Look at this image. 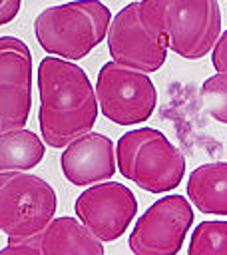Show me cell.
Returning <instances> with one entry per match:
<instances>
[{"mask_svg":"<svg viewBox=\"0 0 227 255\" xmlns=\"http://www.w3.org/2000/svg\"><path fill=\"white\" fill-rule=\"evenodd\" d=\"M22 0H0V26L12 22L20 12Z\"/></svg>","mask_w":227,"mask_h":255,"instance_id":"19","label":"cell"},{"mask_svg":"<svg viewBox=\"0 0 227 255\" xmlns=\"http://www.w3.org/2000/svg\"><path fill=\"white\" fill-rule=\"evenodd\" d=\"M78 219L102 241L119 239L137 213V199L117 181H100L82 191L74 203Z\"/></svg>","mask_w":227,"mask_h":255,"instance_id":"9","label":"cell"},{"mask_svg":"<svg viewBox=\"0 0 227 255\" xmlns=\"http://www.w3.org/2000/svg\"><path fill=\"white\" fill-rule=\"evenodd\" d=\"M46 153V143L38 133L18 128L0 131V171H28Z\"/></svg>","mask_w":227,"mask_h":255,"instance_id":"14","label":"cell"},{"mask_svg":"<svg viewBox=\"0 0 227 255\" xmlns=\"http://www.w3.org/2000/svg\"><path fill=\"white\" fill-rule=\"evenodd\" d=\"M187 255H227V221H201L191 233Z\"/></svg>","mask_w":227,"mask_h":255,"instance_id":"15","label":"cell"},{"mask_svg":"<svg viewBox=\"0 0 227 255\" xmlns=\"http://www.w3.org/2000/svg\"><path fill=\"white\" fill-rule=\"evenodd\" d=\"M193 223L191 203L183 195H165L151 203L129 233L133 255H177Z\"/></svg>","mask_w":227,"mask_h":255,"instance_id":"7","label":"cell"},{"mask_svg":"<svg viewBox=\"0 0 227 255\" xmlns=\"http://www.w3.org/2000/svg\"><path fill=\"white\" fill-rule=\"evenodd\" d=\"M110 20L112 12L100 0H74L42 10L34 34L44 52L76 62L104 42Z\"/></svg>","mask_w":227,"mask_h":255,"instance_id":"3","label":"cell"},{"mask_svg":"<svg viewBox=\"0 0 227 255\" xmlns=\"http://www.w3.org/2000/svg\"><path fill=\"white\" fill-rule=\"evenodd\" d=\"M185 191L201 213L227 215V161L195 167L187 177Z\"/></svg>","mask_w":227,"mask_h":255,"instance_id":"13","label":"cell"},{"mask_svg":"<svg viewBox=\"0 0 227 255\" xmlns=\"http://www.w3.org/2000/svg\"><path fill=\"white\" fill-rule=\"evenodd\" d=\"M139 14L165 48L185 60L207 56L221 34L217 0H141Z\"/></svg>","mask_w":227,"mask_h":255,"instance_id":"2","label":"cell"},{"mask_svg":"<svg viewBox=\"0 0 227 255\" xmlns=\"http://www.w3.org/2000/svg\"><path fill=\"white\" fill-rule=\"evenodd\" d=\"M106 40L112 60L121 66L151 74L165 64L167 48L163 40L143 24L139 2L127 4L112 16Z\"/></svg>","mask_w":227,"mask_h":255,"instance_id":"8","label":"cell"},{"mask_svg":"<svg viewBox=\"0 0 227 255\" xmlns=\"http://www.w3.org/2000/svg\"><path fill=\"white\" fill-rule=\"evenodd\" d=\"M54 187L26 171H0V231L8 237L40 233L56 215Z\"/></svg>","mask_w":227,"mask_h":255,"instance_id":"5","label":"cell"},{"mask_svg":"<svg viewBox=\"0 0 227 255\" xmlns=\"http://www.w3.org/2000/svg\"><path fill=\"white\" fill-rule=\"evenodd\" d=\"M98 108L117 126H135L151 118L157 106V90L145 72L106 62L96 78Z\"/></svg>","mask_w":227,"mask_h":255,"instance_id":"6","label":"cell"},{"mask_svg":"<svg viewBox=\"0 0 227 255\" xmlns=\"http://www.w3.org/2000/svg\"><path fill=\"white\" fill-rule=\"evenodd\" d=\"M62 173L72 185H94L108 181L115 173V145L96 131H88L70 141L60 157Z\"/></svg>","mask_w":227,"mask_h":255,"instance_id":"11","label":"cell"},{"mask_svg":"<svg viewBox=\"0 0 227 255\" xmlns=\"http://www.w3.org/2000/svg\"><path fill=\"white\" fill-rule=\"evenodd\" d=\"M201 100L213 120L227 124V74L209 76L201 86Z\"/></svg>","mask_w":227,"mask_h":255,"instance_id":"16","label":"cell"},{"mask_svg":"<svg viewBox=\"0 0 227 255\" xmlns=\"http://www.w3.org/2000/svg\"><path fill=\"white\" fill-rule=\"evenodd\" d=\"M119 173L149 193L173 191L185 173V157L167 135L155 128L125 131L115 143Z\"/></svg>","mask_w":227,"mask_h":255,"instance_id":"4","label":"cell"},{"mask_svg":"<svg viewBox=\"0 0 227 255\" xmlns=\"http://www.w3.org/2000/svg\"><path fill=\"white\" fill-rule=\"evenodd\" d=\"M44 255H106L104 243L76 217H54L40 231Z\"/></svg>","mask_w":227,"mask_h":255,"instance_id":"12","label":"cell"},{"mask_svg":"<svg viewBox=\"0 0 227 255\" xmlns=\"http://www.w3.org/2000/svg\"><path fill=\"white\" fill-rule=\"evenodd\" d=\"M211 64L217 72L227 74V30L219 34L215 46L211 48Z\"/></svg>","mask_w":227,"mask_h":255,"instance_id":"18","label":"cell"},{"mask_svg":"<svg viewBox=\"0 0 227 255\" xmlns=\"http://www.w3.org/2000/svg\"><path fill=\"white\" fill-rule=\"evenodd\" d=\"M32 110V52L16 36H0V131L26 128Z\"/></svg>","mask_w":227,"mask_h":255,"instance_id":"10","label":"cell"},{"mask_svg":"<svg viewBox=\"0 0 227 255\" xmlns=\"http://www.w3.org/2000/svg\"><path fill=\"white\" fill-rule=\"evenodd\" d=\"M42 141L66 147L76 137L92 131L98 118V100L88 74L74 62L46 56L38 66Z\"/></svg>","mask_w":227,"mask_h":255,"instance_id":"1","label":"cell"},{"mask_svg":"<svg viewBox=\"0 0 227 255\" xmlns=\"http://www.w3.org/2000/svg\"><path fill=\"white\" fill-rule=\"evenodd\" d=\"M0 255H44L40 249V233L30 237H10L8 245L0 249Z\"/></svg>","mask_w":227,"mask_h":255,"instance_id":"17","label":"cell"}]
</instances>
